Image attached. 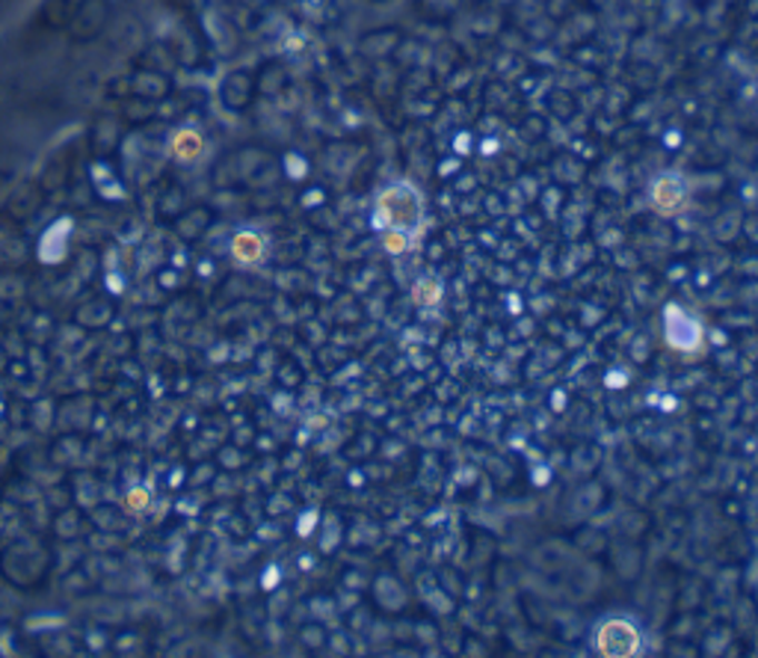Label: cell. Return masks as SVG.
<instances>
[{
	"label": "cell",
	"instance_id": "1",
	"mask_svg": "<svg viewBox=\"0 0 758 658\" xmlns=\"http://www.w3.org/2000/svg\"><path fill=\"white\" fill-rule=\"evenodd\" d=\"M421 214H424V205H421L419 190L406 181L385 187L376 199V226L380 228H394V232L412 235V232H419Z\"/></svg>",
	"mask_w": 758,
	"mask_h": 658
},
{
	"label": "cell",
	"instance_id": "2",
	"mask_svg": "<svg viewBox=\"0 0 758 658\" xmlns=\"http://www.w3.org/2000/svg\"><path fill=\"white\" fill-rule=\"evenodd\" d=\"M595 650L608 658H628L640 650V632L637 626L626 617H613V620H604L599 629H595Z\"/></svg>",
	"mask_w": 758,
	"mask_h": 658
},
{
	"label": "cell",
	"instance_id": "3",
	"mask_svg": "<svg viewBox=\"0 0 758 658\" xmlns=\"http://www.w3.org/2000/svg\"><path fill=\"white\" fill-rule=\"evenodd\" d=\"M663 333H667V342L676 351L693 353L702 344V324L681 306H667V312H663Z\"/></svg>",
	"mask_w": 758,
	"mask_h": 658
},
{
	"label": "cell",
	"instance_id": "4",
	"mask_svg": "<svg viewBox=\"0 0 758 658\" xmlns=\"http://www.w3.org/2000/svg\"><path fill=\"white\" fill-rule=\"evenodd\" d=\"M652 205L661 214L681 212L688 205V181L679 176V173H661V176L652 181Z\"/></svg>",
	"mask_w": 758,
	"mask_h": 658
},
{
	"label": "cell",
	"instance_id": "5",
	"mask_svg": "<svg viewBox=\"0 0 758 658\" xmlns=\"http://www.w3.org/2000/svg\"><path fill=\"white\" fill-rule=\"evenodd\" d=\"M232 253H235L237 262L244 264H255L262 262L264 255V237L255 235V232H240L232 244Z\"/></svg>",
	"mask_w": 758,
	"mask_h": 658
},
{
	"label": "cell",
	"instance_id": "6",
	"mask_svg": "<svg viewBox=\"0 0 758 658\" xmlns=\"http://www.w3.org/2000/svg\"><path fill=\"white\" fill-rule=\"evenodd\" d=\"M173 155L178 160H196L201 155V137L196 131H178L173 137Z\"/></svg>",
	"mask_w": 758,
	"mask_h": 658
},
{
	"label": "cell",
	"instance_id": "7",
	"mask_svg": "<svg viewBox=\"0 0 758 658\" xmlns=\"http://www.w3.org/2000/svg\"><path fill=\"white\" fill-rule=\"evenodd\" d=\"M439 299H442V285H439V279L427 276V279H421L419 285H415V303H421V306H436Z\"/></svg>",
	"mask_w": 758,
	"mask_h": 658
},
{
	"label": "cell",
	"instance_id": "8",
	"mask_svg": "<svg viewBox=\"0 0 758 658\" xmlns=\"http://www.w3.org/2000/svg\"><path fill=\"white\" fill-rule=\"evenodd\" d=\"M383 246L394 255L403 253V249H410V235H406V232H394V228H388V232H385Z\"/></svg>",
	"mask_w": 758,
	"mask_h": 658
},
{
	"label": "cell",
	"instance_id": "9",
	"mask_svg": "<svg viewBox=\"0 0 758 658\" xmlns=\"http://www.w3.org/2000/svg\"><path fill=\"white\" fill-rule=\"evenodd\" d=\"M125 504L131 510H142L146 504H149V492L146 490H134V492H128V499H125Z\"/></svg>",
	"mask_w": 758,
	"mask_h": 658
}]
</instances>
